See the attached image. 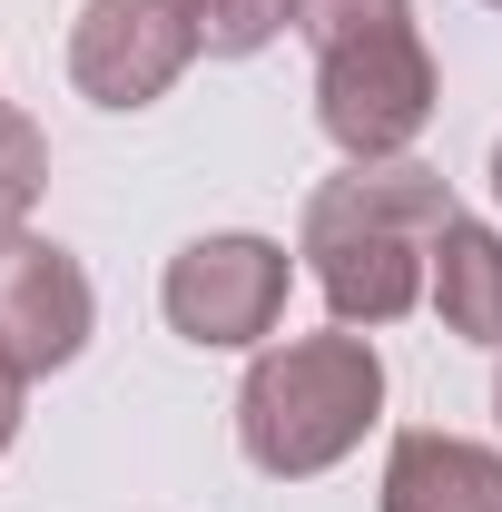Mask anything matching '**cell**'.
<instances>
[{
    "label": "cell",
    "instance_id": "obj_4",
    "mask_svg": "<svg viewBox=\"0 0 502 512\" xmlns=\"http://www.w3.org/2000/svg\"><path fill=\"white\" fill-rule=\"evenodd\" d=\"M286 286H296V256L256 227H217V237H188L158 276V316L168 335H188L197 355H256L276 345L286 325Z\"/></svg>",
    "mask_w": 502,
    "mask_h": 512
},
{
    "label": "cell",
    "instance_id": "obj_8",
    "mask_svg": "<svg viewBox=\"0 0 502 512\" xmlns=\"http://www.w3.org/2000/svg\"><path fill=\"white\" fill-rule=\"evenodd\" d=\"M424 306L443 316V335H463V345H493L502 355V227L483 217H443L434 237V276H424Z\"/></svg>",
    "mask_w": 502,
    "mask_h": 512
},
{
    "label": "cell",
    "instance_id": "obj_2",
    "mask_svg": "<svg viewBox=\"0 0 502 512\" xmlns=\"http://www.w3.org/2000/svg\"><path fill=\"white\" fill-rule=\"evenodd\" d=\"M384 414V355L375 335L325 325V335H286L256 345L247 384H237V444L266 483H315L375 434Z\"/></svg>",
    "mask_w": 502,
    "mask_h": 512
},
{
    "label": "cell",
    "instance_id": "obj_11",
    "mask_svg": "<svg viewBox=\"0 0 502 512\" xmlns=\"http://www.w3.org/2000/svg\"><path fill=\"white\" fill-rule=\"evenodd\" d=\"M20 394H30V384H20V375H10V365H0V453L20 444Z\"/></svg>",
    "mask_w": 502,
    "mask_h": 512
},
{
    "label": "cell",
    "instance_id": "obj_1",
    "mask_svg": "<svg viewBox=\"0 0 502 512\" xmlns=\"http://www.w3.org/2000/svg\"><path fill=\"white\" fill-rule=\"evenodd\" d=\"M453 217V188L424 158H375L345 178H325L306 197V227H296V256H306L315 296L335 306V325L375 335V325H404L424 306V276H434V237Z\"/></svg>",
    "mask_w": 502,
    "mask_h": 512
},
{
    "label": "cell",
    "instance_id": "obj_9",
    "mask_svg": "<svg viewBox=\"0 0 502 512\" xmlns=\"http://www.w3.org/2000/svg\"><path fill=\"white\" fill-rule=\"evenodd\" d=\"M188 10H197L207 60H256V50L296 20V0H188Z\"/></svg>",
    "mask_w": 502,
    "mask_h": 512
},
{
    "label": "cell",
    "instance_id": "obj_5",
    "mask_svg": "<svg viewBox=\"0 0 502 512\" xmlns=\"http://www.w3.org/2000/svg\"><path fill=\"white\" fill-rule=\"evenodd\" d=\"M207 50L197 40L188 0H79L69 20V89L89 109H158L188 60Z\"/></svg>",
    "mask_w": 502,
    "mask_h": 512
},
{
    "label": "cell",
    "instance_id": "obj_6",
    "mask_svg": "<svg viewBox=\"0 0 502 512\" xmlns=\"http://www.w3.org/2000/svg\"><path fill=\"white\" fill-rule=\"evenodd\" d=\"M89 325H99L89 266L40 227H0V365L20 384H40L89 355Z\"/></svg>",
    "mask_w": 502,
    "mask_h": 512
},
{
    "label": "cell",
    "instance_id": "obj_13",
    "mask_svg": "<svg viewBox=\"0 0 502 512\" xmlns=\"http://www.w3.org/2000/svg\"><path fill=\"white\" fill-rule=\"evenodd\" d=\"M493 414H502V365H493Z\"/></svg>",
    "mask_w": 502,
    "mask_h": 512
},
{
    "label": "cell",
    "instance_id": "obj_12",
    "mask_svg": "<svg viewBox=\"0 0 502 512\" xmlns=\"http://www.w3.org/2000/svg\"><path fill=\"white\" fill-rule=\"evenodd\" d=\"M493 207H502V138H493Z\"/></svg>",
    "mask_w": 502,
    "mask_h": 512
},
{
    "label": "cell",
    "instance_id": "obj_14",
    "mask_svg": "<svg viewBox=\"0 0 502 512\" xmlns=\"http://www.w3.org/2000/svg\"><path fill=\"white\" fill-rule=\"evenodd\" d=\"M493 10H502V0H493Z\"/></svg>",
    "mask_w": 502,
    "mask_h": 512
},
{
    "label": "cell",
    "instance_id": "obj_7",
    "mask_svg": "<svg viewBox=\"0 0 502 512\" xmlns=\"http://www.w3.org/2000/svg\"><path fill=\"white\" fill-rule=\"evenodd\" d=\"M384 512H502V453L414 424L384 453Z\"/></svg>",
    "mask_w": 502,
    "mask_h": 512
},
{
    "label": "cell",
    "instance_id": "obj_3",
    "mask_svg": "<svg viewBox=\"0 0 502 512\" xmlns=\"http://www.w3.org/2000/svg\"><path fill=\"white\" fill-rule=\"evenodd\" d=\"M296 30L315 50V128L355 168L404 158L443 89L414 0H296Z\"/></svg>",
    "mask_w": 502,
    "mask_h": 512
},
{
    "label": "cell",
    "instance_id": "obj_10",
    "mask_svg": "<svg viewBox=\"0 0 502 512\" xmlns=\"http://www.w3.org/2000/svg\"><path fill=\"white\" fill-rule=\"evenodd\" d=\"M40 188H50V138L20 109H0V227H30Z\"/></svg>",
    "mask_w": 502,
    "mask_h": 512
}]
</instances>
